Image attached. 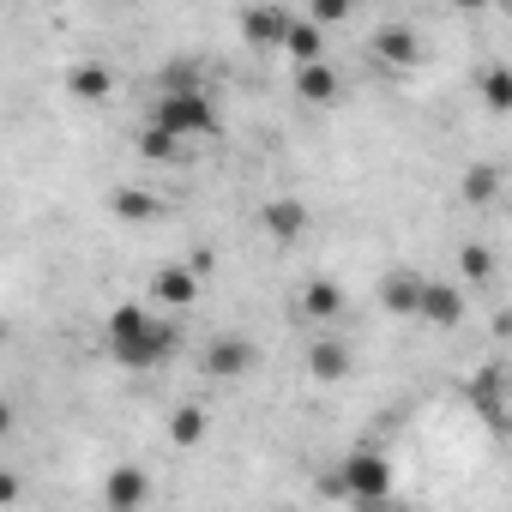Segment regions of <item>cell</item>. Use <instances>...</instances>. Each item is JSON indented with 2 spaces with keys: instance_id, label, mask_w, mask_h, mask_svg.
Segmentation results:
<instances>
[{
  "instance_id": "cell-1",
  "label": "cell",
  "mask_w": 512,
  "mask_h": 512,
  "mask_svg": "<svg viewBox=\"0 0 512 512\" xmlns=\"http://www.w3.org/2000/svg\"><path fill=\"white\" fill-rule=\"evenodd\" d=\"M320 494H338V500H362V506H386L392 500V458L386 452H350L338 470L320 476Z\"/></svg>"
},
{
  "instance_id": "cell-24",
  "label": "cell",
  "mask_w": 512,
  "mask_h": 512,
  "mask_svg": "<svg viewBox=\"0 0 512 512\" xmlns=\"http://www.w3.org/2000/svg\"><path fill=\"white\" fill-rule=\"evenodd\" d=\"M362 512H398V506H392V500H386V506H362Z\"/></svg>"
},
{
  "instance_id": "cell-7",
  "label": "cell",
  "mask_w": 512,
  "mask_h": 512,
  "mask_svg": "<svg viewBox=\"0 0 512 512\" xmlns=\"http://www.w3.org/2000/svg\"><path fill=\"white\" fill-rule=\"evenodd\" d=\"M151 296H157L163 308H193V302H199V272H193V266H163V272L151 278Z\"/></svg>"
},
{
  "instance_id": "cell-11",
  "label": "cell",
  "mask_w": 512,
  "mask_h": 512,
  "mask_svg": "<svg viewBox=\"0 0 512 512\" xmlns=\"http://www.w3.org/2000/svg\"><path fill=\"white\" fill-rule=\"evenodd\" d=\"M260 217H266V235L272 241H302L308 235V205L302 199H272Z\"/></svg>"
},
{
  "instance_id": "cell-21",
  "label": "cell",
  "mask_w": 512,
  "mask_h": 512,
  "mask_svg": "<svg viewBox=\"0 0 512 512\" xmlns=\"http://www.w3.org/2000/svg\"><path fill=\"white\" fill-rule=\"evenodd\" d=\"M169 440H175V446H199V440H205V410H199V404H181V410L169 416Z\"/></svg>"
},
{
  "instance_id": "cell-2",
  "label": "cell",
  "mask_w": 512,
  "mask_h": 512,
  "mask_svg": "<svg viewBox=\"0 0 512 512\" xmlns=\"http://www.w3.org/2000/svg\"><path fill=\"white\" fill-rule=\"evenodd\" d=\"M163 133H175L181 145H193V139H211L217 133V103L199 91V85H169L163 97H157V115H151Z\"/></svg>"
},
{
  "instance_id": "cell-12",
  "label": "cell",
  "mask_w": 512,
  "mask_h": 512,
  "mask_svg": "<svg viewBox=\"0 0 512 512\" xmlns=\"http://www.w3.org/2000/svg\"><path fill=\"white\" fill-rule=\"evenodd\" d=\"M284 55H290L296 67H320V61H326V31H320L314 19H296L290 37H284Z\"/></svg>"
},
{
  "instance_id": "cell-4",
  "label": "cell",
  "mask_w": 512,
  "mask_h": 512,
  "mask_svg": "<svg viewBox=\"0 0 512 512\" xmlns=\"http://www.w3.org/2000/svg\"><path fill=\"white\" fill-rule=\"evenodd\" d=\"M290 25H296L290 7H253V13H241V43H253V49H284Z\"/></svg>"
},
{
  "instance_id": "cell-19",
  "label": "cell",
  "mask_w": 512,
  "mask_h": 512,
  "mask_svg": "<svg viewBox=\"0 0 512 512\" xmlns=\"http://www.w3.org/2000/svg\"><path fill=\"white\" fill-rule=\"evenodd\" d=\"M458 193H464V205H488V199L500 193V169H494V163H470L464 181H458Z\"/></svg>"
},
{
  "instance_id": "cell-5",
  "label": "cell",
  "mask_w": 512,
  "mask_h": 512,
  "mask_svg": "<svg viewBox=\"0 0 512 512\" xmlns=\"http://www.w3.org/2000/svg\"><path fill=\"white\" fill-rule=\"evenodd\" d=\"M145 494H151V476H145L139 464H115V470L103 476V506H109V512H139Z\"/></svg>"
},
{
  "instance_id": "cell-23",
  "label": "cell",
  "mask_w": 512,
  "mask_h": 512,
  "mask_svg": "<svg viewBox=\"0 0 512 512\" xmlns=\"http://www.w3.org/2000/svg\"><path fill=\"white\" fill-rule=\"evenodd\" d=\"M308 19H314L320 31H326V25H344V19H350V0H314V13H308Z\"/></svg>"
},
{
  "instance_id": "cell-22",
  "label": "cell",
  "mask_w": 512,
  "mask_h": 512,
  "mask_svg": "<svg viewBox=\"0 0 512 512\" xmlns=\"http://www.w3.org/2000/svg\"><path fill=\"white\" fill-rule=\"evenodd\" d=\"M139 151H145L151 163H169V157L181 151V139H175V133H163V127L151 121V127H139Z\"/></svg>"
},
{
  "instance_id": "cell-14",
  "label": "cell",
  "mask_w": 512,
  "mask_h": 512,
  "mask_svg": "<svg viewBox=\"0 0 512 512\" xmlns=\"http://www.w3.org/2000/svg\"><path fill=\"white\" fill-rule=\"evenodd\" d=\"M422 320L458 326V320H464V290H458V284H428V290H422Z\"/></svg>"
},
{
  "instance_id": "cell-17",
  "label": "cell",
  "mask_w": 512,
  "mask_h": 512,
  "mask_svg": "<svg viewBox=\"0 0 512 512\" xmlns=\"http://www.w3.org/2000/svg\"><path fill=\"white\" fill-rule=\"evenodd\" d=\"M302 314H308V320H338V314H344V290H338L332 278H314V284L302 290Z\"/></svg>"
},
{
  "instance_id": "cell-20",
  "label": "cell",
  "mask_w": 512,
  "mask_h": 512,
  "mask_svg": "<svg viewBox=\"0 0 512 512\" xmlns=\"http://www.w3.org/2000/svg\"><path fill=\"white\" fill-rule=\"evenodd\" d=\"M458 272H464V284H488L494 278V253L482 241H464L458 247Z\"/></svg>"
},
{
  "instance_id": "cell-10",
  "label": "cell",
  "mask_w": 512,
  "mask_h": 512,
  "mask_svg": "<svg viewBox=\"0 0 512 512\" xmlns=\"http://www.w3.org/2000/svg\"><path fill=\"white\" fill-rule=\"evenodd\" d=\"M296 97H302V103H314V109H332V103L344 97L338 67H326V61H320V67H302V73H296Z\"/></svg>"
},
{
  "instance_id": "cell-16",
  "label": "cell",
  "mask_w": 512,
  "mask_h": 512,
  "mask_svg": "<svg viewBox=\"0 0 512 512\" xmlns=\"http://www.w3.org/2000/svg\"><path fill=\"white\" fill-rule=\"evenodd\" d=\"M476 97H482V109L512 115V67H482L476 73Z\"/></svg>"
},
{
  "instance_id": "cell-13",
  "label": "cell",
  "mask_w": 512,
  "mask_h": 512,
  "mask_svg": "<svg viewBox=\"0 0 512 512\" xmlns=\"http://www.w3.org/2000/svg\"><path fill=\"white\" fill-rule=\"evenodd\" d=\"M67 91H73L79 103H103V97H115V73H109L103 61H79V67L67 73Z\"/></svg>"
},
{
  "instance_id": "cell-3",
  "label": "cell",
  "mask_w": 512,
  "mask_h": 512,
  "mask_svg": "<svg viewBox=\"0 0 512 512\" xmlns=\"http://www.w3.org/2000/svg\"><path fill=\"white\" fill-rule=\"evenodd\" d=\"M253 362H260V350H253V338H241V332H223V338L205 344V374L211 380H241V374H253Z\"/></svg>"
},
{
  "instance_id": "cell-9",
  "label": "cell",
  "mask_w": 512,
  "mask_h": 512,
  "mask_svg": "<svg viewBox=\"0 0 512 512\" xmlns=\"http://www.w3.org/2000/svg\"><path fill=\"white\" fill-rule=\"evenodd\" d=\"M374 55H380L386 67H422V43H416V31H404V25H380V31H374Z\"/></svg>"
},
{
  "instance_id": "cell-18",
  "label": "cell",
  "mask_w": 512,
  "mask_h": 512,
  "mask_svg": "<svg viewBox=\"0 0 512 512\" xmlns=\"http://www.w3.org/2000/svg\"><path fill=\"white\" fill-rule=\"evenodd\" d=\"M109 211H115L121 223H151V217H157V199H151L145 187H115V193H109Z\"/></svg>"
},
{
  "instance_id": "cell-8",
  "label": "cell",
  "mask_w": 512,
  "mask_h": 512,
  "mask_svg": "<svg viewBox=\"0 0 512 512\" xmlns=\"http://www.w3.org/2000/svg\"><path fill=\"white\" fill-rule=\"evenodd\" d=\"M422 290H428V278H416V272H386V278H380V308H386V314H422Z\"/></svg>"
},
{
  "instance_id": "cell-15",
  "label": "cell",
  "mask_w": 512,
  "mask_h": 512,
  "mask_svg": "<svg viewBox=\"0 0 512 512\" xmlns=\"http://www.w3.org/2000/svg\"><path fill=\"white\" fill-rule=\"evenodd\" d=\"M308 374H314V380H344V374H350V344H344V338H314Z\"/></svg>"
},
{
  "instance_id": "cell-6",
  "label": "cell",
  "mask_w": 512,
  "mask_h": 512,
  "mask_svg": "<svg viewBox=\"0 0 512 512\" xmlns=\"http://www.w3.org/2000/svg\"><path fill=\"white\" fill-rule=\"evenodd\" d=\"M151 332H157V320H151L145 302H121V308L109 314V344H115V350H133V344H145Z\"/></svg>"
}]
</instances>
